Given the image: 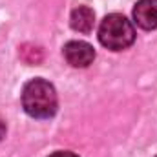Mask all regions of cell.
I'll use <instances>...</instances> for the list:
<instances>
[{
    "label": "cell",
    "instance_id": "obj_1",
    "mask_svg": "<svg viewBox=\"0 0 157 157\" xmlns=\"http://www.w3.org/2000/svg\"><path fill=\"white\" fill-rule=\"evenodd\" d=\"M57 91L44 78H33L24 86L22 106L28 115L35 119H49L57 112Z\"/></svg>",
    "mask_w": 157,
    "mask_h": 157
},
{
    "label": "cell",
    "instance_id": "obj_2",
    "mask_svg": "<svg viewBox=\"0 0 157 157\" xmlns=\"http://www.w3.org/2000/svg\"><path fill=\"white\" fill-rule=\"evenodd\" d=\"M99 40L104 48H108L112 51H121L133 44L135 29L124 15L112 13V15L104 17L99 26Z\"/></svg>",
    "mask_w": 157,
    "mask_h": 157
},
{
    "label": "cell",
    "instance_id": "obj_3",
    "mask_svg": "<svg viewBox=\"0 0 157 157\" xmlns=\"http://www.w3.org/2000/svg\"><path fill=\"white\" fill-rule=\"evenodd\" d=\"M64 59L73 68H86L95 59V49L82 40H71L64 46Z\"/></svg>",
    "mask_w": 157,
    "mask_h": 157
},
{
    "label": "cell",
    "instance_id": "obj_4",
    "mask_svg": "<svg viewBox=\"0 0 157 157\" xmlns=\"http://www.w3.org/2000/svg\"><path fill=\"white\" fill-rule=\"evenodd\" d=\"M133 20L143 29L157 28V0H139L133 7Z\"/></svg>",
    "mask_w": 157,
    "mask_h": 157
},
{
    "label": "cell",
    "instance_id": "obj_5",
    "mask_svg": "<svg viewBox=\"0 0 157 157\" xmlns=\"http://www.w3.org/2000/svg\"><path fill=\"white\" fill-rule=\"evenodd\" d=\"M70 24L71 28L78 31V33H90L93 29V24H95V13L93 9H90L88 6H78L71 11V17H70Z\"/></svg>",
    "mask_w": 157,
    "mask_h": 157
},
{
    "label": "cell",
    "instance_id": "obj_6",
    "mask_svg": "<svg viewBox=\"0 0 157 157\" xmlns=\"http://www.w3.org/2000/svg\"><path fill=\"white\" fill-rule=\"evenodd\" d=\"M18 57H20L22 62H26L29 66H37V64H40L44 60L42 49L39 46H35V44H22L18 48Z\"/></svg>",
    "mask_w": 157,
    "mask_h": 157
},
{
    "label": "cell",
    "instance_id": "obj_7",
    "mask_svg": "<svg viewBox=\"0 0 157 157\" xmlns=\"http://www.w3.org/2000/svg\"><path fill=\"white\" fill-rule=\"evenodd\" d=\"M49 157H78V155L71 154V152H55L53 155H49Z\"/></svg>",
    "mask_w": 157,
    "mask_h": 157
},
{
    "label": "cell",
    "instance_id": "obj_8",
    "mask_svg": "<svg viewBox=\"0 0 157 157\" xmlns=\"http://www.w3.org/2000/svg\"><path fill=\"white\" fill-rule=\"evenodd\" d=\"M4 137H6V122L0 119V141H2Z\"/></svg>",
    "mask_w": 157,
    "mask_h": 157
}]
</instances>
